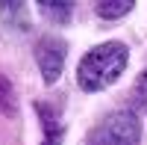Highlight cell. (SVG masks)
I'll use <instances>...</instances> for the list:
<instances>
[{
	"mask_svg": "<svg viewBox=\"0 0 147 145\" xmlns=\"http://www.w3.org/2000/svg\"><path fill=\"white\" fill-rule=\"evenodd\" d=\"M65 56H68V44L56 36H44L35 44V59H38V68H41V77L44 83H56L62 77V68H65Z\"/></svg>",
	"mask_w": 147,
	"mask_h": 145,
	"instance_id": "cell-3",
	"label": "cell"
},
{
	"mask_svg": "<svg viewBox=\"0 0 147 145\" xmlns=\"http://www.w3.org/2000/svg\"><path fill=\"white\" fill-rule=\"evenodd\" d=\"M141 122L132 110H115L91 127L88 145H138Z\"/></svg>",
	"mask_w": 147,
	"mask_h": 145,
	"instance_id": "cell-2",
	"label": "cell"
},
{
	"mask_svg": "<svg viewBox=\"0 0 147 145\" xmlns=\"http://www.w3.org/2000/svg\"><path fill=\"white\" fill-rule=\"evenodd\" d=\"M35 113H38L41 127H44V142L41 145H59L62 136H65V124H62V118H59V113L50 104H44V101L35 104Z\"/></svg>",
	"mask_w": 147,
	"mask_h": 145,
	"instance_id": "cell-4",
	"label": "cell"
},
{
	"mask_svg": "<svg viewBox=\"0 0 147 145\" xmlns=\"http://www.w3.org/2000/svg\"><path fill=\"white\" fill-rule=\"evenodd\" d=\"M132 0H115V3H97V15L100 18H121V15H127V12H132Z\"/></svg>",
	"mask_w": 147,
	"mask_h": 145,
	"instance_id": "cell-5",
	"label": "cell"
},
{
	"mask_svg": "<svg viewBox=\"0 0 147 145\" xmlns=\"http://www.w3.org/2000/svg\"><path fill=\"white\" fill-rule=\"evenodd\" d=\"M127 59H129L127 44H121V42H103V44L91 47V51L80 59L77 83L85 92H100L106 86H112V83L124 74Z\"/></svg>",
	"mask_w": 147,
	"mask_h": 145,
	"instance_id": "cell-1",
	"label": "cell"
},
{
	"mask_svg": "<svg viewBox=\"0 0 147 145\" xmlns=\"http://www.w3.org/2000/svg\"><path fill=\"white\" fill-rule=\"evenodd\" d=\"M38 9H44V15L50 18V21H59V24H65V21H71V3H50V0H41L38 3Z\"/></svg>",
	"mask_w": 147,
	"mask_h": 145,
	"instance_id": "cell-6",
	"label": "cell"
},
{
	"mask_svg": "<svg viewBox=\"0 0 147 145\" xmlns=\"http://www.w3.org/2000/svg\"><path fill=\"white\" fill-rule=\"evenodd\" d=\"M0 110L3 113H15V92H12V86H9V80L0 74Z\"/></svg>",
	"mask_w": 147,
	"mask_h": 145,
	"instance_id": "cell-8",
	"label": "cell"
},
{
	"mask_svg": "<svg viewBox=\"0 0 147 145\" xmlns=\"http://www.w3.org/2000/svg\"><path fill=\"white\" fill-rule=\"evenodd\" d=\"M129 107H132V113L136 110H147V68L136 80V89H132V95H129Z\"/></svg>",
	"mask_w": 147,
	"mask_h": 145,
	"instance_id": "cell-7",
	"label": "cell"
}]
</instances>
